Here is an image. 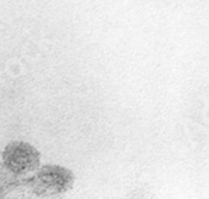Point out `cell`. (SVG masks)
<instances>
[{
	"mask_svg": "<svg viewBox=\"0 0 209 199\" xmlns=\"http://www.w3.org/2000/svg\"><path fill=\"white\" fill-rule=\"evenodd\" d=\"M0 199H4V196H3V195H0Z\"/></svg>",
	"mask_w": 209,
	"mask_h": 199,
	"instance_id": "277c9868",
	"label": "cell"
},
{
	"mask_svg": "<svg viewBox=\"0 0 209 199\" xmlns=\"http://www.w3.org/2000/svg\"><path fill=\"white\" fill-rule=\"evenodd\" d=\"M20 177L14 175L11 171H8L3 164H0V195L4 196V193L11 191L18 185Z\"/></svg>",
	"mask_w": 209,
	"mask_h": 199,
	"instance_id": "3957f363",
	"label": "cell"
},
{
	"mask_svg": "<svg viewBox=\"0 0 209 199\" xmlns=\"http://www.w3.org/2000/svg\"><path fill=\"white\" fill-rule=\"evenodd\" d=\"M1 164L17 177L35 173L41 164V154L32 144L14 140L1 150Z\"/></svg>",
	"mask_w": 209,
	"mask_h": 199,
	"instance_id": "7a4b0ae2",
	"label": "cell"
},
{
	"mask_svg": "<svg viewBox=\"0 0 209 199\" xmlns=\"http://www.w3.org/2000/svg\"><path fill=\"white\" fill-rule=\"evenodd\" d=\"M27 184L37 196H56L72 189L74 175L69 168L48 164L38 168Z\"/></svg>",
	"mask_w": 209,
	"mask_h": 199,
	"instance_id": "6da1fadb",
	"label": "cell"
}]
</instances>
